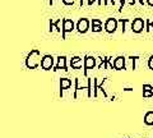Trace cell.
Segmentation results:
<instances>
[{"label": "cell", "mask_w": 153, "mask_h": 138, "mask_svg": "<svg viewBox=\"0 0 153 138\" xmlns=\"http://www.w3.org/2000/svg\"><path fill=\"white\" fill-rule=\"evenodd\" d=\"M41 53L40 50L33 49L28 53L27 58H26V66L28 69H37L41 65Z\"/></svg>", "instance_id": "cell-1"}, {"label": "cell", "mask_w": 153, "mask_h": 138, "mask_svg": "<svg viewBox=\"0 0 153 138\" xmlns=\"http://www.w3.org/2000/svg\"><path fill=\"white\" fill-rule=\"evenodd\" d=\"M130 28L134 33H142L146 30V21L143 18H134L130 25Z\"/></svg>", "instance_id": "cell-2"}, {"label": "cell", "mask_w": 153, "mask_h": 138, "mask_svg": "<svg viewBox=\"0 0 153 138\" xmlns=\"http://www.w3.org/2000/svg\"><path fill=\"white\" fill-rule=\"evenodd\" d=\"M55 66V59L52 55H44L41 59V68L44 70H51Z\"/></svg>", "instance_id": "cell-3"}, {"label": "cell", "mask_w": 153, "mask_h": 138, "mask_svg": "<svg viewBox=\"0 0 153 138\" xmlns=\"http://www.w3.org/2000/svg\"><path fill=\"white\" fill-rule=\"evenodd\" d=\"M97 65V59L92 55H87L84 58V77L88 75V70H92Z\"/></svg>", "instance_id": "cell-4"}, {"label": "cell", "mask_w": 153, "mask_h": 138, "mask_svg": "<svg viewBox=\"0 0 153 138\" xmlns=\"http://www.w3.org/2000/svg\"><path fill=\"white\" fill-rule=\"evenodd\" d=\"M117 28H119V21L116 19V18H108V19L105 22V25H103V30L106 31L107 33L116 32Z\"/></svg>", "instance_id": "cell-5"}, {"label": "cell", "mask_w": 153, "mask_h": 138, "mask_svg": "<svg viewBox=\"0 0 153 138\" xmlns=\"http://www.w3.org/2000/svg\"><path fill=\"white\" fill-rule=\"evenodd\" d=\"M89 27H91V21L87 19V18H80V19L76 22V31H78L80 35H84V33H87L88 30H89Z\"/></svg>", "instance_id": "cell-6"}, {"label": "cell", "mask_w": 153, "mask_h": 138, "mask_svg": "<svg viewBox=\"0 0 153 138\" xmlns=\"http://www.w3.org/2000/svg\"><path fill=\"white\" fill-rule=\"evenodd\" d=\"M75 26L76 25L73 22V19H70V18H65V19H64V25H63V33H61L63 40L66 39V33L73 32L75 30Z\"/></svg>", "instance_id": "cell-7"}, {"label": "cell", "mask_w": 153, "mask_h": 138, "mask_svg": "<svg viewBox=\"0 0 153 138\" xmlns=\"http://www.w3.org/2000/svg\"><path fill=\"white\" fill-rule=\"evenodd\" d=\"M60 69L68 70V58H66L65 55L57 56L56 64H55V66H54V69H52V70H60Z\"/></svg>", "instance_id": "cell-8"}, {"label": "cell", "mask_w": 153, "mask_h": 138, "mask_svg": "<svg viewBox=\"0 0 153 138\" xmlns=\"http://www.w3.org/2000/svg\"><path fill=\"white\" fill-rule=\"evenodd\" d=\"M114 69L115 70H126V58L117 56L114 59Z\"/></svg>", "instance_id": "cell-9"}, {"label": "cell", "mask_w": 153, "mask_h": 138, "mask_svg": "<svg viewBox=\"0 0 153 138\" xmlns=\"http://www.w3.org/2000/svg\"><path fill=\"white\" fill-rule=\"evenodd\" d=\"M63 25H64V19H57V21H50V32H59V33H63Z\"/></svg>", "instance_id": "cell-10"}, {"label": "cell", "mask_w": 153, "mask_h": 138, "mask_svg": "<svg viewBox=\"0 0 153 138\" xmlns=\"http://www.w3.org/2000/svg\"><path fill=\"white\" fill-rule=\"evenodd\" d=\"M70 66L73 69H82L84 68V59H82L80 56H73L70 59Z\"/></svg>", "instance_id": "cell-11"}, {"label": "cell", "mask_w": 153, "mask_h": 138, "mask_svg": "<svg viewBox=\"0 0 153 138\" xmlns=\"http://www.w3.org/2000/svg\"><path fill=\"white\" fill-rule=\"evenodd\" d=\"M138 61H139V56H129L126 59V69L135 70L138 68Z\"/></svg>", "instance_id": "cell-12"}, {"label": "cell", "mask_w": 153, "mask_h": 138, "mask_svg": "<svg viewBox=\"0 0 153 138\" xmlns=\"http://www.w3.org/2000/svg\"><path fill=\"white\" fill-rule=\"evenodd\" d=\"M71 84H73V82H71L70 78H60V95H63V91L71 88Z\"/></svg>", "instance_id": "cell-13"}, {"label": "cell", "mask_w": 153, "mask_h": 138, "mask_svg": "<svg viewBox=\"0 0 153 138\" xmlns=\"http://www.w3.org/2000/svg\"><path fill=\"white\" fill-rule=\"evenodd\" d=\"M144 124L146 125H153V111H148L146 113V115H144Z\"/></svg>", "instance_id": "cell-14"}, {"label": "cell", "mask_w": 153, "mask_h": 138, "mask_svg": "<svg viewBox=\"0 0 153 138\" xmlns=\"http://www.w3.org/2000/svg\"><path fill=\"white\" fill-rule=\"evenodd\" d=\"M131 22H133V21L128 19V18H120V19H119V23L121 25V31H123V33L126 31L128 25H131Z\"/></svg>", "instance_id": "cell-15"}, {"label": "cell", "mask_w": 153, "mask_h": 138, "mask_svg": "<svg viewBox=\"0 0 153 138\" xmlns=\"http://www.w3.org/2000/svg\"><path fill=\"white\" fill-rule=\"evenodd\" d=\"M153 31V21H146V32Z\"/></svg>", "instance_id": "cell-16"}, {"label": "cell", "mask_w": 153, "mask_h": 138, "mask_svg": "<svg viewBox=\"0 0 153 138\" xmlns=\"http://www.w3.org/2000/svg\"><path fill=\"white\" fill-rule=\"evenodd\" d=\"M91 25L92 26H102V21H100L98 18H93V19L91 21Z\"/></svg>", "instance_id": "cell-17"}, {"label": "cell", "mask_w": 153, "mask_h": 138, "mask_svg": "<svg viewBox=\"0 0 153 138\" xmlns=\"http://www.w3.org/2000/svg\"><path fill=\"white\" fill-rule=\"evenodd\" d=\"M148 68L151 70H153V55H151L149 59H148Z\"/></svg>", "instance_id": "cell-18"}, {"label": "cell", "mask_w": 153, "mask_h": 138, "mask_svg": "<svg viewBox=\"0 0 153 138\" xmlns=\"http://www.w3.org/2000/svg\"><path fill=\"white\" fill-rule=\"evenodd\" d=\"M92 32H102V26H92Z\"/></svg>", "instance_id": "cell-19"}, {"label": "cell", "mask_w": 153, "mask_h": 138, "mask_svg": "<svg viewBox=\"0 0 153 138\" xmlns=\"http://www.w3.org/2000/svg\"><path fill=\"white\" fill-rule=\"evenodd\" d=\"M63 3L65 4V5H73V4H74V0H63Z\"/></svg>", "instance_id": "cell-20"}, {"label": "cell", "mask_w": 153, "mask_h": 138, "mask_svg": "<svg viewBox=\"0 0 153 138\" xmlns=\"http://www.w3.org/2000/svg\"><path fill=\"white\" fill-rule=\"evenodd\" d=\"M88 4H89V0H80V7L88 5Z\"/></svg>", "instance_id": "cell-21"}, {"label": "cell", "mask_w": 153, "mask_h": 138, "mask_svg": "<svg viewBox=\"0 0 153 138\" xmlns=\"http://www.w3.org/2000/svg\"><path fill=\"white\" fill-rule=\"evenodd\" d=\"M146 3H147L149 7H153V0H146Z\"/></svg>", "instance_id": "cell-22"}, {"label": "cell", "mask_w": 153, "mask_h": 138, "mask_svg": "<svg viewBox=\"0 0 153 138\" xmlns=\"http://www.w3.org/2000/svg\"><path fill=\"white\" fill-rule=\"evenodd\" d=\"M124 91H126V92H130V91H133V88H129V87H126V88H124Z\"/></svg>", "instance_id": "cell-23"}, {"label": "cell", "mask_w": 153, "mask_h": 138, "mask_svg": "<svg viewBox=\"0 0 153 138\" xmlns=\"http://www.w3.org/2000/svg\"><path fill=\"white\" fill-rule=\"evenodd\" d=\"M50 4H52V0H50Z\"/></svg>", "instance_id": "cell-24"}]
</instances>
